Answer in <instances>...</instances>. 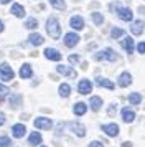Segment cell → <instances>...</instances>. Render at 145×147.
<instances>
[{"mask_svg":"<svg viewBox=\"0 0 145 147\" xmlns=\"http://www.w3.org/2000/svg\"><path fill=\"white\" fill-rule=\"evenodd\" d=\"M46 32H48V35L51 36L53 40H58L59 35H61V27H59V22L54 18V17H51V18H48V22H46Z\"/></svg>","mask_w":145,"mask_h":147,"instance_id":"obj_1","label":"cell"},{"mask_svg":"<svg viewBox=\"0 0 145 147\" xmlns=\"http://www.w3.org/2000/svg\"><path fill=\"white\" fill-rule=\"evenodd\" d=\"M94 60H97V61H115L117 60V55L114 53L112 48H104L102 51H99V53L94 55Z\"/></svg>","mask_w":145,"mask_h":147,"instance_id":"obj_2","label":"cell"},{"mask_svg":"<svg viewBox=\"0 0 145 147\" xmlns=\"http://www.w3.org/2000/svg\"><path fill=\"white\" fill-rule=\"evenodd\" d=\"M111 8H112V10H117L119 18H120V20L132 22V18H134V13H132L130 8H127V7H119V5H115V3H112Z\"/></svg>","mask_w":145,"mask_h":147,"instance_id":"obj_3","label":"cell"},{"mask_svg":"<svg viewBox=\"0 0 145 147\" xmlns=\"http://www.w3.org/2000/svg\"><path fill=\"white\" fill-rule=\"evenodd\" d=\"M0 76H2L3 81H10V80H13L15 73L12 71V68L8 66L7 63H2V65H0Z\"/></svg>","mask_w":145,"mask_h":147,"instance_id":"obj_4","label":"cell"},{"mask_svg":"<svg viewBox=\"0 0 145 147\" xmlns=\"http://www.w3.org/2000/svg\"><path fill=\"white\" fill-rule=\"evenodd\" d=\"M35 126L38 127V129L50 131V129L53 127V121L48 119V117H38V119H35Z\"/></svg>","mask_w":145,"mask_h":147,"instance_id":"obj_5","label":"cell"},{"mask_svg":"<svg viewBox=\"0 0 145 147\" xmlns=\"http://www.w3.org/2000/svg\"><path fill=\"white\" fill-rule=\"evenodd\" d=\"M79 35H76V33H68V35H64V45L68 48H72V47H76L79 43Z\"/></svg>","mask_w":145,"mask_h":147,"instance_id":"obj_6","label":"cell"},{"mask_svg":"<svg viewBox=\"0 0 145 147\" xmlns=\"http://www.w3.org/2000/svg\"><path fill=\"white\" fill-rule=\"evenodd\" d=\"M78 91L79 94H89L92 91V84H91V81L89 80H83V81H79V84H78Z\"/></svg>","mask_w":145,"mask_h":147,"instance_id":"obj_7","label":"cell"},{"mask_svg":"<svg viewBox=\"0 0 145 147\" xmlns=\"http://www.w3.org/2000/svg\"><path fill=\"white\" fill-rule=\"evenodd\" d=\"M69 129H71L76 136H79V137H84L86 136V127L83 126V124H79V122H71V124H69Z\"/></svg>","mask_w":145,"mask_h":147,"instance_id":"obj_8","label":"cell"},{"mask_svg":"<svg viewBox=\"0 0 145 147\" xmlns=\"http://www.w3.org/2000/svg\"><path fill=\"white\" fill-rule=\"evenodd\" d=\"M56 71H58V73H61V74H64V76H69V78H76V71H74L71 66L58 65V66H56Z\"/></svg>","mask_w":145,"mask_h":147,"instance_id":"obj_9","label":"cell"},{"mask_svg":"<svg viewBox=\"0 0 145 147\" xmlns=\"http://www.w3.org/2000/svg\"><path fill=\"white\" fill-rule=\"evenodd\" d=\"M102 131H104L109 137H115L119 134V126L117 124H104V126H102Z\"/></svg>","mask_w":145,"mask_h":147,"instance_id":"obj_10","label":"cell"},{"mask_svg":"<svg viewBox=\"0 0 145 147\" xmlns=\"http://www.w3.org/2000/svg\"><path fill=\"white\" fill-rule=\"evenodd\" d=\"M45 56L48 58V60H51V61H59L61 60V53H59L58 50H54V48H46Z\"/></svg>","mask_w":145,"mask_h":147,"instance_id":"obj_11","label":"cell"},{"mask_svg":"<svg viewBox=\"0 0 145 147\" xmlns=\"http://www.w3.org/2000/svg\"><path fill=\"white\" fill-rule=\"evenodd\" d=\"M129 84H132V74L130 73H122L119 76V86L120 88H127Z\"/></svg>","mask_w":145,"mask_h":147,"instance_id":"obj_12","label":"cell"},{"mask_svg":"<svg viewBox=\"0 0 145 147\" xmlns=\"http://www.w3.org/2000/svg\"><path fill=\"white\" fill-rule=\"evenodd\" d=\"M69 25H71V28H74V30H83L84 28V20H83V17H72L71 20H69Z\"/></svg>","mask_w":145,"mask_h":147,"instance_id":"obj_13","label":"cell"},{"mask_svg":"<svg viewBox=\"0 0 145 147\" xmlns=\"http://www.w3.org/2000/svg\"><path fill=\"white\" fill-rule=\"evenodd\" d=\"M12 132H13V137H17V139H21L23 136H25L26 129L23 124H15V126L12 127Z\"/></svg>","mask_w":145,"mask_h":147,"instance_id":"obj_14","label":"cell"},{"mask_svg":"<svg viewBox=\"0 0 145 147\" xmlns=\"http://www.w3.org/2000/svg\"><path fill=\"white\" fill-rule=\"evenodd\" d=\"M41 140H43V137H41L40 132H32L30 137H28V146H40Z\"/></svg>","mask_w":145,"mask_h":147,"instance_id":"obj_15","label":"cell"},{"mask_svg":"<svg viewBox=\"0 0 145 147\" xmlns=\"http://www.w3.org/2000/svg\"><path fill=\"white\" fill-rule=\"evenodd\" d=\"M144 27H145V23L142 20H137V22H134V23H132V33L134 35H142L144 33Z\"/></svg>","mask_w":145,"mask_h":147,"instance_id":"obj_16","label":"cell"},{"mask_svg":"<svg viewBox=\"0 0 145 147\" xmlns=\"http://www.w3.org/2000/svg\"><path fill=\"white\" fill-rule=\"evenodd\" d=\"M12 13L17 17V18H23L25 17V8L21 7L20 3H13L12 5Z\"/></svg>","mask_w":145,"mask_h":147,"instance_id":"obj_17","label":"cell"},{"mask_svg":"<svg viewBox=\"0 0 145 147\" xmlns=\"http://www.w3.org/2000/svg\"><path fill=\"white\" fill-rule=\"evenodd\" d=\"M122 48H124L127 53H134V40L130 36H125L122 40Z\"/></svg>","mask_w":145,"mask_h":147,"instance_id":"obj_18","label":"cell"},{"mask_svg":"<svg viewBox=\"0 0 145 147\" xmlns=\"http://www.w3.org/2000/svg\"><path fill=\"white\" fill-rule=\"evenodd\" d=\"M89 106H91L92 111H99L101 106H102V99L99 96H92L91 99H89Z\"/></svg>","mask_w":145,"mask_h":147,"instance_id":"obj_19","label":"cell"},{"mask_svg":"<svg viewBox=\"0 0 145 147\" xmlns=\"http://www.w3.org/2000/svg\"><path fill=\"white\" fill-rule=\"evenodd\" d=\"M96 84L97 86H102V88H107V89H114V83L109 80H105V78H96Z\"/></svg>","mask_w":145,"mask_h":147,"instance_id":"obj_20","label":"cell"},{"mask_svg":"<svg viewBox=\"0 0 145 147\" xmlns=\"http://www.w3.org/2000/svg\"><path fill=\"white\" fill-rule=\"evenodd\" d=\"M72 111H74L76 116H83V114H86V111H87V106H86L84 102H76L74 107H72Z\"/></svg>","mask_w":145,"mask_h":147,"instance_id":"obj_21","label":"cell"},{"mask_svg":"<svg viewBox=\"0 0 145 147\" xmlns=\"http://www.w3.org/2000/svg\"><path fill=\"white\" fill-rule=\"evenodd\" d=\"M122 119H124V122H132L135 119V113L125 107V109H122Z\"/></svg>","mask_w":145,"mask_h":147,"instance_id":"obj_22","label":"cell"},{"mask_svg":"<svg viewBox=\"0 0 145 147\" xmlns=\"http://www.w3.org/2000/svg\"><path fill=\"white\" fill-rule=\"evenodd\" d=\"M32 74H33V71H32V68H30V65H23V66L20 68V78L28 80Z\"/></svg>","mask_w":145,"mask_h":147,"instance_id":"obj_23","label":"cell"},{"mask_svg":"<svg viewBox=\"0 0 145 147\" xmlns=\"http://www.w3.org/2000/svg\"><path fill=\"white\" fill-rule=\"evenodd\" d=\"M58 93H59V96H61V98H68V96H69V93H71V86H69V84H66V83H63V84L59 86Z\"/></svg>","mask_w":145,"mask_h":147,"instance_id":"obj_24","label":"cell"},{"mask_svg":"<svg viewBox=\"0 0 145 147\" xmlns=\"http://www.w3.org/2000/svg\"><path fill=\"white\" fill-rule=\"evenodd\" d=\"M43 41H45V40H43V36H41V35H38V33H32V35H30V43L35 45V47L41 45Z\"/></svg>","mask_w":145,"mask_h":147,"instance_id":"obj_25","label":"cell"},{"mask_svg":"<svg viewBox=\"0 0 145 147\" xmlns=\"http://www.w3.org/2000/svg\"><path fill=\"white\" fill-rule=\"evenodd\" d=\"M140 101H142L140 93H132L130 96H129V102H130V104H140Z\"/></svg>","mask_w":145,"mask_h":147,"instance_id":"obj_26","label":"cell"},{"mask_svg":"<svg viewBox=\"0 0 145 147\" xmlns=\"http://www.w3.org/2000/svg\"><path fill=\"white\" fill-rule=\"evenodd\" d=\"M50 3H51L54 8H58V10H64L66 8L64 0H50Z\"/></svg>","mask_w":145,"mask_h":147,"instance_id":"obj_27","label":"cell"},{"mask_svg":"<svg viewBox=\"0 0 145 147\" xmlns=\"http://www.w3.org/2000/svg\"><path fill=\"white\" fill-rule=\"evenodd\" d=\"M111 36L114 38V40H117V38H120V36H124V30H122V28H112Z\"/></svg>","mask_w":145,"mask_h":147,"instance_id":"obj_28","label":"cell"},{"mask_svg":"<svg viewBox=\"0 0 145 147\" xmlns=\"http://www.w3.org/2000/svg\"><path fill=\"white\" fill-rule=\"evenodd\" d=\"M92 22H94L96 25H102V22H104V17H102L101 13H97V12H96V13H92Z\"/></svg>","mask_w":145,"mask_h":147,"instance_id":"obj_29","label":"cell"},{"mask_svg":"<svg viewBox=\"0 0 145 147\" xmlns=\"http://www.w3.org/2000/svg\"><path fill=\"white\" fill-rule=\"evenodd\" d=\"M25 27L26 28H32V30H33V28L38 27V22L35 20V18H28V20L25 22Z\"/></svg>","mask_w":145,"mask_h":147,"instance_id":"obj_30","label":"cell"},{"mask_svg":"<svg viewBox=\"0 0 145 147\" xmlns=\"http://www.w3.org/2000/svg\"><path fill=\"white\" fill-rule=\"evenodd\" d=\"M10 137H7V136H2L0 137V147H10Z\"/></svg>","mask_w":145,"mask_h":147,"instance_id":"obj_31","label":"cell"},{"mask_svg":"<svg viewBox=\"0 0 145 147\" xmlns=\"http://www.w3.org/2000/svg\"><path fill=\"white\" fill-rule=\"evenodd\" d=\"M137 51L138 53H145V41H140L137 45Z\"/></svg>","mask_w":145,"mask_h":147,"instance_id":"obj_32","label":"cell"},{"mask_svg":"<svg viewBox=\"0 0 145 147\" xmlns=\"http://www.w3.org/2000/svg\"><path fill=\"white\" fill-rule=\"evenodd\" d=\"M10 91H8V88L3 86V84H0V96H5V94H8Z\"/></svg>","mask_w":145,"mask_h":147,"instance_id":"obj_33","label":"cell"},{"mask_svg":"<svg viewBox=\"0 0 145 147\" xmlns=\"http://www.w3.org/2000/svg\"><path fill=\"white\" fill-rule=\"evenodd\" d=\"M87 147H104V146H102V142H99V140H94V142H91V144H89Z\"/></svg>","mask_w":145,"mask_h":147,"instance_id":"obj_34","label":"cell"},{"mask_svg":"<svg viewBox=\"0 0 145 147\" xmlns=\"http://www.w3.org/2000/svg\"><path fill=\"white\" fill-rule=\"evenodd\" d=\"M18 101H20V98H17V96H12V98H10V102H12L13 107H15V104H17Z\"/></svg>","mask_w":145,"mask_h":147,"instance_id":"obj_35","label":"cell"},{"mask_svg":"<svg viewBox=\"0 0 145 147\" xmlns=\"http://www.w3.org/2000/svg\"><path fill=\"white\" fill-rule=\"evenodd\" d=\"M5 121H7L5 114H3V113H0V126H3V124H5Z\"/></svg>","mask_w":145,"mask_h":147,"instance_id":"obj_36","label":"cell"},{"mask_svg":"<svg viewBox=\"0 0 145 147\" xmlns=\"http://www.w3.org/2000/svg\"><path fill=\"white\" fill-rule=\"evenodd\" d=\"M69 61H71V63H76V61H79V56L72 55V56H69Z\"/></svg>","mask_w":145,"mask_h":147,"instance_id":"obj_37","label":"cell"},{"mask_svg":"<svg viewBox=\"0 0 145 147\" xmlns=\"http://www.w3.org/2000/svg\"><path fill=\"white\" fill-rule=\"evenodd\" d=\"M10 2H12V0H0V3H2V5H5V3H10Z\"/></svg>","mask_w":145,"mask_h":147,"instance_id":"obj_38","label":"cell"},{"mask_svg":"<svg viewBox=\"0 0 145 147\" xmlns=\"http://www.w3.org/2000/svg\"><path fill=\"white\" fill-rule=\"evenodd\" d=\"M122 147H132V144H130V142H124V144H122Z\"/></svg>","mask_w":145,"mask_h":147,"instance_id":"obj_39","label":"cell"},{"mask_svg":"<svg viewBox=\"0 0 145 147\" xmlns=\"http://www.w3.org/2000/svg\"><path fill=\"white\" fill-rule=\"evenodd\" d=\"M0 32H3V23H2V20H0Z\"/></svg>","mask_w":145,"mask_h":147,"instance_id":"obj_40","label":"cell"},{"mask_svg":"<svg viewBox=\"0 0 145 147\" xmlns=\"http://www.w3.org/2000/svg\"><path fill=\"white\" fill-rule=\"evenodd\" d=\"M41 147H45V146H41Z\"/></svg>","mask_w":145,"mask_h":147,"instance_id":"obj_41","label":"cell"}]
</instances>
